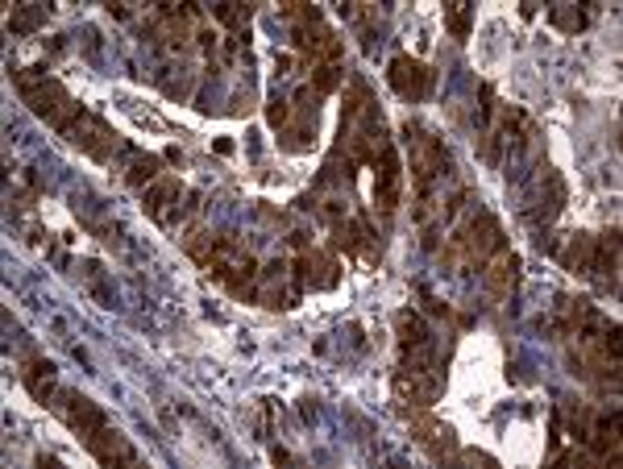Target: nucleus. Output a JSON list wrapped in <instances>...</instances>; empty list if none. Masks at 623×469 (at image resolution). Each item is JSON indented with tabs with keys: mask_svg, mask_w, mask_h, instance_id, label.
I'll use <instances>...</instances> for the list:
<instances>
[{
	"mask_svg": "<svg viewBox=\"0 0 623 469\" xmlns=\"http://www.w3.org/2000/svg\"><path fill=\"white\" fill-rule=\"evenodd\" d=\"M437 345H432V337L428 341H420V345H408L403 349V370H437Z\"/></svg>",
	"mask_w": 623,
	"mask_h": 469,
	"instance_id": "18",
	"label": "nucleus"
},
{
	"mask_svg": "<svg viewBox=\"0 0 623 469\" xmlns=\"http://www.w3.org/2000/svg\"><path fill=\"white\" fill-rule=\"evenodd\" d=\"M516 270H520L516 250H507V245H499V250L482 262V283H486V295H491V299H507V295H511V287H516Z\"/></svg>",
	"mask_w": 623,
	"mask_h": 469,
	"instance_id": "9",
	"label": "nucleus"
},
{
	"mask_svg": "<svg viewBox=\"0 0 623 469\" xmlns=\"http://www.w3.org/2000/svg\"><path fill=\"white\" fill-rule=\"evenodd\" d=\"M412 424V440L432 457V461H453L457 453V436L449 424H441L437 416H428V407H412V411H403Z\"/></svg>",
	"mask_w": 623,
	"mask_h": 469,
	"instance_id": "5",
	"label": "nucleus"
},
{
	"mask_svg": "<svg viewBox=\"0 0 623 469\" xmlns=\"http://www.w3.org/2000/svg\"><path fill=\"white\" fill-rule=\"evenodd\" d=\"M13 84H17V96L30 104V113L42 117L54 133H67L79 117H84L79 100L59 84V79H50L46 67H17L13 71Z\"/></svg>",
	"mask_w": 623,
	"mask_h": 469,
	"instance_id": "1",
	"label": "nucleus"
},
{
	"mask_svg": "<svg viewBox=\"0 0 623 469\" xmlns=\"http://www.w3.org/2000/svg\"><path fill=\"white\" fill-rule=\"evenodd\" d=\"M63 137H67V142H71L75 150H84L88 158H96V162H108V158H117V154L125 150V137L108 129L96 113H84V117H79Z\"/></svg>",
	"mask_w": 623,
	"mask_h": 469,
	"instance_id": "4",
	"label": "nucleus"
},
{
	"mask_svg": "<svg viewBox=\"0 0 623 469\" xmlns=\"http://www.w3.org/2000/svg\"><path fill=\"white\" fill-rule=\"evenodd\" d=\"M553 21L561 25L565 34H578L582 25H586V13H578V9H553Z\"/></svg>",
	"mask_w": 623,
	"mask_h": 469,
	"instance_id": "23",
	"label": "nucleus"
},
{
	"mask_svg": "<svg viewBox=\"0 0 623 469\" xmlns=\"http://www.w3.org/2000/svg\"><path fill=\"white\" fill-rule=\"evenodd\" d=\"M42 17H46L42 5H21V9H13V17H9V30H13V34H34L38 25H42Z\"/></svg>",
	"mask_w": 623,
	"mask_h": 469,
	"instance_id": "19",
	"label": "nucleus"
},
{
	"mask_svg": "<svg viewBox=\"0 0 623 469\" xmlns=\"http://www.w3.org/2000/svg\"><path fill=\"white\" fill-rule=\"evenodd\" d=\"M619 233H603L599 241H594V262H590V274H594V283H599V291H615L619 283Z\"/></svg>",
	"mask_w": 623,
	"mask_h": 469,
	"instance_id": "13",
	"label": "nucleus"
},
{
	"mask_svg": "<svg viewBox=\"0 0 623 469\" xmlns=\"http://www.w3.org/2000/svg\"><path fill=\"white\" fill-rule=\"evenodd\" d=\"M441 391H445L441 370H403L395 378V399L412 407H432L441 399Z\"/></svg>",
	"mask_w": 623,
	"mask_h": 469,
	"instance_id": "7",
	"label": "nucleus"
},
{
	"mask_svg": "<svg viewBox=\"0 0 623 469\" xmlns=\"http://www.w3.org/2000/svg\"><path fill=\"white\" fill-rule=\"evenodd\" d=\"M295 279H300V287L324 291V287H337L341 270H337L333 254H320V250H312V254H300V258H295Z\"/></svg>",
	"mask_w": 623,
	"mask_h": 469,
	"instance_id": "11",
	"label": "nucleus"
},
{
	"mask_svg": "<svg viewBox=\"0 0 623 469\" xmlns=\"http://www.w3.org/2000/svg\"><path fill=\"white\" fill-rule=\"evenodd\" d=\"M270 461H275V465H287L291 453H287V449H270Z\"/></svg>",
	"mask_w": 623,
	"mask_h": 469,
	"instance_id": "25",
	"label": "nucleus"
},
{
	"mask_svg": "<svg viewBox=\"0 0 623 469\" xmlns=\"http://www.w3.org/2000/svg\"><path fill=\"white\" fill-rule=\"evenodd\" d=\"M387 84L403 96V100H424L428 96V88H432V71L424 67V63H416L412 54H395L391 59V67H387Z\"/></svg>",
	"mask_w": 623,
	"mask_h": 469,
	"instance_id": "6",
	"label": "nucleus"
},
{
	"mask_svg": "<svg viewBox=\"0 0 623 469\" xmlns=\"http://www.w3.org/2000/svg\"><path fill=\"white\" fill-rule=\"evenodd\" d=\"M337 88H341V67H337V63L312 67V92H316V96H329V92H337Z\"/></svg>",
	"mask_w": 623,
	"mask_h": 469,
	"instance_id": "20",
	"label": "nucleus"
},
{
	"mask_svg": "<svg viewBox=\"0 0 623 469\" xmlns=\"http://www.w3.org/2000/svg\"><path fill=\"white\" fill-rule=\"evenodd\" d=\"M179 179L175 175H158L150 187H146V212L150 216H162V208H167L171 200H179Z\"/></svg>",
	"mask_w": 623,
	"mask_h": 469,
	"instance_id": "16",
	"label": "nucleus"
},
{
	"mask_svg": "<svg viewBox=\"0 0 623 469\" xmlns=\"http://www.w3.org/2000/svg\"><path fill=\"white\" fill-rule=\"evenodd\" d=\"M424 250H437V229H424Z\"/></svg>",
	"mask_w": 623,
	"mask_h": 469,
	"instance_id": "26",
	"label": "nucleus"
},
{
	"mask_svg": "<svg viewBox=\"0 0 623 469\" xmlns=\"http://www.w3.org/2000/svg\"><path fill=\"white\" fill-rule=\"evenodd\" d=\"M158 167H162V162H158L154 154H129V167H125L121 179H125V187H142V191H146V187L162 175Z\"/></svg>",
	"mask_w": 623,
	"mask_h": 469,
	"instance_id": "15",
	"label": "nucleus"
},
{
	"mask_svg": "<svg viewBox=\"0 0 623 469\" xmlns=\"http://www.w3.org/2000/svg\"><path fill=\"white\" fill-rule=\"evenodd\" d=\"M453 461H462V465H499L491 453H482V449H457Z\"/></svg>",
	"mask_w": 623,
	"mask_h": 469,
	"instance_id": "24",
	"label": "nucleus"
},
{
	"mask_svg": "<svg viewBox=\"0 0 623 469\" xmlns=\"http://www.w3.org/2000/svg\"><path fill=\"white\" fill-rule=\"evenodd\" d=\"M266 121H270V129H287V121H291V100H283V96H275L266 104Z\"/></svg>",
	"mask_w": 623,
	"mask_h": 469,
	"instance_id": "22",
	"label": "nucleus"
},
{
	"mask_svg": "<svg viewBox=\"0 0 623 469\" xmlns=\"http://www.w3.org/2000/svg\"><path fill=\"white\" fill-rule=\"evenodd\" d=\"M594 241L599 237H590V233H574L570 245L561 250V266L570 270V274H590V262H594Z\"/></svg>",
	"mask_w": 623,
	"mask_h": 469,
	"instance_id": "14",
	"label": "nucleus"
},
{
	"mask_svg": "<svg viewBox=\"0 0 623 469\" xmlns=\"http://www.w3.org/2000/svg\"><path fill=\"white\" fill-rule=\"evenodd\" d=\"M408 146H412V175H416V187L428 191L432 179H437L441 171H449V154H445V146H441V137L432 133V129H424V125H416V121H408Z\"/></svg>",
	"mask_w": 623,
	"mask_h": 469,
	"instance_id": "3",
	"label": "nucleus"
},
{
	"mask_svg": "<svg viewBox=\"0 0 623 469\" xmlns=\"http://www.w3.org/2000/svg\"><path fill=\"white\" fill-rule=\"evenodd\" d=\"M374 167H378L374 204H378V212H383V216H391V212L399 208V196H403V171H399V158H395V150H387L383 158L374 162Z\"/></svg>",
	"mask_w": 623,
	"mask_h": 469,
	"instance_id": "10",
	"label": "nucleus"
},
{
	"mask_svg": "<svg viewBox=\"0 0 623 469\" xmlns=\"http://www.w3.org/2000/svg\"><path fill=\"white\" fill-rule=\"evenodd\" d=\"M50 411H54V420H59L63 428H71L75 436H92L96 428H104V424H108L104 407H100V403H92L88 395H79L75 386H59V395L50 399Z\"/></svg>",
	"mask_w": 623,
	"mask_h": 469,
	"instance_id": "2",
	"label": "nucleus"
},
{
	"mask_svg": "<svg viewBox=\"0 0 623 469\" xmlns=\"http://www.w3.org/2000/svg\"><path fill=\"white\" fill-rule=\"evenodd\" d=\"M445 21H449V30H453V38H470V5H445Z\"/></svg>",
	"mask_w": 623,
	"mask_h": 469,
	"instance_id": "21",
	"label": "nucleus"
},
{
	"mask_svg": "<svg viewBox=\"0 0 623 469\" xmlns=\"http://www.w3.org/2000/svg\"><path fill=\"white\" fill-rule=\"evenodd\" d=\"M395 337H399L403 349L428 341V324H424V316H420V312H399V316H395Z\"/></svg>",
	"mask_w": 623,
	"mask_h": 469,
	"instance_id": "17",
	"label": "nucleus"
},
{
	"mask_svg": "<svg viewBox=\"0 0 623 469\" xmlns=\"http://www.w3.org/2000/svg\"><path fill=\"white\" fill-rule=\"evenodd\" d=\"M84 445H88V453H92L100 465H138V461H142L138 449L129 445V436H121L113 424H104V428H96L92 436H84Z\"/></svg>",
	"mask_w": 623,
	"mask_h": 469,
	"instance_id": "8",
	"label": "nucleus"
},
{
	"mask_svg": "<svg viewBox=\"0 0 623 469\" xmlns=\"http://www.w3.org/2000/svg\"><path fill=\"white\" fill-rule=\"evenodd\" d=\"M21 382H25V391H30L42 407H50V399L59 395V386H54V366L46 362L42 353H25L21 357Z\"/></svg>",
	"mask_w": 623,
	"mask_h": 469,
	"instance_id": "12",
	"label": "nucleus"
}]
</instances>
